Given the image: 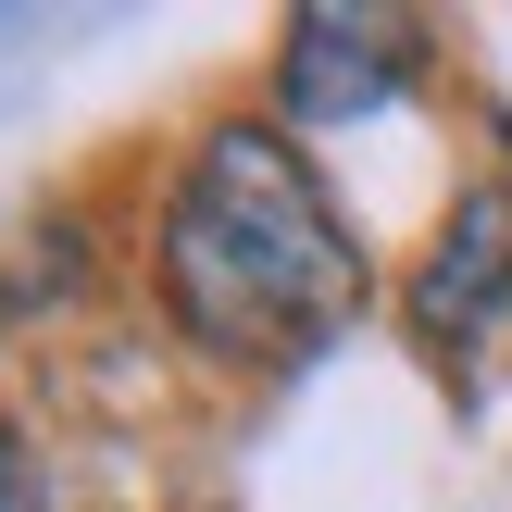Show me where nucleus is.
Masks as SVG:
<instances>
[{
    "mask_svg": "<svg viewBox=\"0 0 512 512\" xmlns=\"http://www.w3.org/2000/svg\"><path fill=\"white\" fill-rule=\"evenodd\" d=\"M413 88V25L375 13V0H325V13L288 25V63H275V100L300 125H338V113H388Z\"/></svg>",
    "mask_w": 512,
    "mask_h": 512,
    "instance_id": "2",
    "label": "nucleus"
},
{
    "mask_svg": "<svg viewBox=\"0 0 512 512\" xmlns=\"http://www.w3.org/2000/svg\"><path fill=\"white\" fill-rule=\"evenodd\" d=\"M163 300L213 363H313L325 338H350V313L375 300L363 238L338 225L325 175L300 163L288 125L238 113L188 150L163 213Z\"/></svg>",
    "mask_w": 512,
    "mask_h": 512,
    "instance_id": "1",
    "label": "nucleus"
},
{
    "mask_svg": "<svg viewBox=\"0 0 512 512\" xmlns=\"http://www.w3.org/2000/svg\"><path fill=\"white\" fill-rule=\"evenodd\" d=\"M413 313H425V338H438V350H475V338L512 313V200H500V188H475L463 213H450V238L425 250Z\"/></svg>",
    "mask_w": 512,
    "mask_h": 512,
    "instance_id": "3",
    "label": "nucleus"
}]
</instances>
